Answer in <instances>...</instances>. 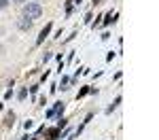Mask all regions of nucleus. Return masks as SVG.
Returning a JSON list of instances; mask_svg holds the SVG:
<instances>
[{"mask_svg": "<svg viewBox=\"0 0 159 140\" xmlns=\"http://www.w3.org/2000/svg\"><path fill=\"white\" fill-rule=\"evenodd\" d=\"M43 15V7L38 4V2H28L24 7V17L25 19H30V21H34Z\"/></svg>", "mask_w": 159, "mask_h": 140, "instance_id": "f257e3e1", "label": "nucleus"}, {"mask_svg": "<svg viewBox=\"0 0 159 140\" xmlns=\"http://www.w3.org/2000/svg\"><path fill=\"white\" fill-rule=\"evenodd\" d=\"M49 32H51V24H47L45 28H43V32H40V36H38V40H36V45H40V43L45 40V36H47Z\"/></svg>", "mask_w": 159, "mask_h": 140, "instance_id": "f03ea898", "label": "nucleus"}, {"mask_svg": "<svg viewBox=\"0 0 159 140\" xmlns=\"http://www.w3.org/2000/svg\"><path fill=\"white\" fill-rule=\"evenodd\" d=\"M30 28H32V21H30V19H19V30H30Z\"/></svg>", "mask_w": 159, "mask_h": 140, "instance_id": "7ed1b4c3", "label": "nucleus"}, {"mask_svg": "<svg viewBox=\"0 0 159 140\" xmlns=\"http://www.w3.org/2000/svg\"><path fill=\"white\" fill-rule=\"evenodd\" d=\"M51 113H53V115H61V113H64V104L57 102V104H55V108H51Z\"/></svg>", "mask_w": 159, "mask_h": 140, "instance_id": "20e7f679", "label": "nucleus"}, {"mask_svg": "<svg viewBox=\"0 0 159 140\" xmlns=\"http://www.w3.org/2000/svg\"><path fill=\"white\" fill-rule=\"evenodd\" d=\"M57 134H60L57 129H51V132H49V136H51V138H49V140H55V138H57Z\"/></svg>", "mask_w": 159, "mask_h": 140, "instance_id": "39448f33", "label": "nucleus"}, {"mask_svg": "<svg viewBox=\"0 0 159 140\" xmlns=\"http://www.w3.org/2000/svg\"><path fill=\"white\" fill-rule=\"evenodd\" d=\"M25 96H28V91H25V89H21V91H19V93H17V98H19V100H24Z\"/></svg>", "mask_w": 159, "mask_h": 140, "instance_id": "423d86ee", "label": "nucleus"}, {"mask_svg": "<svg viewBox=\"0 0 159 140\" xmlns=\"http://www.w3.org/2000/svg\"><path fill=\"white\" fill-rule=\"evenodd\" d=\"M7 4H9V0H0V9H7Z\"/></svg>", "mask_w": 159, "mask_h": 140, "instance_id": "0eeeda50", "label": "nucleus"}, {"mask_svg": "<svg viewBox=\"0 0 159 140\" xmlns=\"http://www.w3.org/2000/svg\"><path fill=\"white\" fill-rule=\"evenodd\" d=\"M15 2H24V0H15Z\"/></svg>", "mask_w": 159, "mask_h": 140, "instance_id": "6e6552de", "label": "nucleus"}, {"mask_svg": "<svg viewBox=\"0 0 159 140\" xmlns=\"http://www.w3.org/2000/svg\"><path fill=\"white\" fill-rule=\"evenodd\" d=\"M0 53H2V47H0Z\"/></svg>", "mask_w": 159, "mask_h": 140, "instance_id": "1a4fd4ad", "label": "nucleus"}]
</instances>
